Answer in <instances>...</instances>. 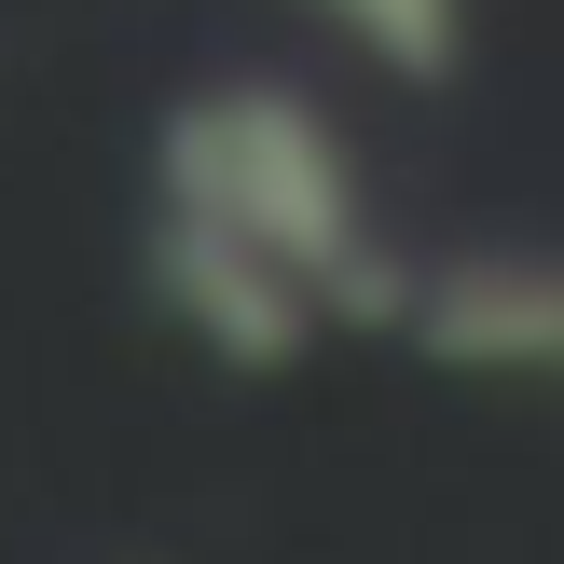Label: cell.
Masks as SVG:
<instances>
[{
  "mask_svg": "<svg viewBox=\"0 0 564 564\" xmlns=\"http://www.w3.org/2000/svg\"><path fill=\"white\" fill-rule=\"evenodd\" d=\"M152 303L220 372H290L330 317H400L358 152L303 83H207L152 124Z\"/></svg>",
  "mask_w": 564,
  "mask_h": 564,
  "instance_id": "cell-1",
  "label": "cell"
},
{
  "mask_svg": "<svg viewBox=\"0 0 564 564\" xmlns=\"http://www.w3.org/2000/svg\"><path fill=\"white\" fill-rule=\"evenodd\" d=\"M400 317H413V345L455 358V372H538L551 358V275L510 248V262H468V275L400 290Z\"/></svg>",
  "mask_w": 564,
  "mask_h": 564,
  "instance_id": "cell-2",
  "label": "cell"
},
{
  "mask_svg": "<svg viewBox=\"0 0 564 564\" xmlns=\"http://www.w3.org/2000/svg\"><path fill=\"white\" fill-rule=\"evenodd\" d=\"M330 28H345L372 69H400V83H441L468 55V0H317Z\"/></svg>",
  "mask_w": 564,
  "mask_h": 564,
  "instance_id": "cell-3",
  "label": "cell"
}]
</instances>
